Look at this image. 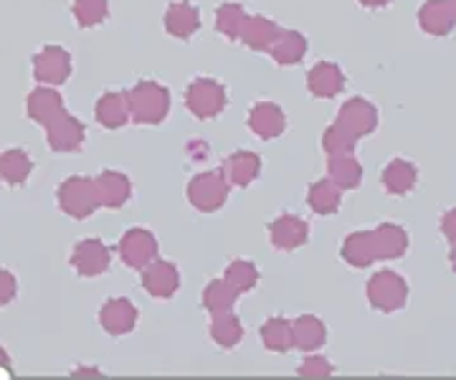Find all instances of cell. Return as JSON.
<instances>
[{"label":"cell","mask_w":456,"mask_h":380,"mask_svg":"<svg viewBox=\"0 0 456 380\" xmlns=\"http://www.w3.org/2000/svg\"><path fill=\"white\" fill-rule=\"evenodd\" d=\"M33 67H36V77H38V79L59 84L66 82V77H69V71H71V61H69V53H66L64 49L49 46V49H44L36 56Z\"/></svg>","instance_id":"cell-4"},{"label":"cell","mask_w":456,"mask_h":380,"mask_svg":"<svg viewBox=\"0 0 456 380\" xmlns=\"http://www.w3.org/2000/svg\"><path fill=\"white\" fill-rule=\"evenodd\" d=\"M373 236V247L375 254L378 256H383V259H395V256H401L408 247V236L406 231L401 229V226H380L378 231L370 233Z\"/></svg>","instance_id":"cell-6"},{"label":"cell","mask_w":456,"mask_h":380,"mask_svg":"<svg viewBox=\"0 0 456 380\" xmlns=\"http://www.w3.org/2000/svg\"><path fill=\"white\" fill-rule=\"evenodd\" d=\"M244 20V11L239 5H224V8H218V31L226 34L228 38H236V36L241 34Z\"/></svg>","instance_id":"cell-14"},{"label":"cell","mask_w":456,"mask_h":380,"mask_svg":"<svg viewBox=\"0 0 456 380\" xmlns=\"http://www.w3.org/2000/svg\"><path fill=\"white\" fill-rule=\"evenodd\" d=\"M441 229H444V233H446V239H452V241L456 244V208L454 211H449V214H444Z\"/></svg>","instance_id":"cell-16"},{"label":"cell","mask_w":456,"mask_h":380,"mask_svg":"<svg viewBox=\"0 0 456 380\" xmlns=\"http://www.w3.org/2000/svg\"><path fill=\"white\" fill-rule=\"evenodd\" d=\"M74 16L84 28L97 26L107 18V0H74Z\"/></svg>","instance_id":"cell-13"},{"label":"cell","mask_w":456,"mask_h":380,"mask_svg":"<svg viewBox=\"0 0 456 380\" xmlns=\"http://www.w3.org/2000/svg\"><path fill=\"white\" fill-rule=\"evenodd\" d=\"M167 31L178 38H191L198 28V11L191 3H173L167 8V18H165Z\"/></svg>","instance_id":"cell-7"},{"label":"cell","mask_w":456,"mask_h":380,"mask_svg":"<svg viewBox=\"0 0 456 380\" xmlns=\"http://www.w3.org/2000/svg\"><path fill=\"white\" fill-rule=\"evenodd\" d=\"M224 101H226V94H224V89L216 82H203L200 79V82L191 86V104L196 107L198 112H213Z\"/></svg>","instance_id":"cell-11"},{"label":"cell","mask_w":456,"mask_h":380,"mask_svg":"<svg viewBox=\"0 0 456 380\" xmlns=\"http://www.w3.org/2000/svg\"><path fill=\"white\" fill-rule=\"evenodd\" d=\"M419 26L431 36L452 34L456 28V11L452 0H426L419 11Z\"/></svg>","instance_id":"cell-2"},{"label":"cell","mask_w":456,"mask_h":380,"mask_svg":"<svg viewBox=\"0 0 456 380\" xmlns=\"http://www.w3.org/2000/svg\"><path fill=\"white\" fill-rule=\"evenodd\" d=\"M307 51V41L297 31H287V34H279V38L272 44V53L279 64H297Z\"/></svg>","instance_id":"cell-10"},{"label":"cell","mask_w":456,"mask_h":380,"mask_svg":"<svg viewBox=\"0 0 456 380\" xmlns=\"http://www.w3.org/2000/svg\"><path fill=\"white\" fill-rule=\"evenodd\" d=\"M239 36L251 49H269L279 38V28L272 20H264V18H246Z\"/></svg>","instance_id":"cell-8"},{"label":"cell","mask_w":456,"mask_h":380,"mask_svg":"<svg viewBox=\"0 0 456 380\" xmlns=\"http://www.w3.org/2000/svg\"><path fill=\"white\" fill-rule=\"evenodd\" d=\"M332 175L335 181L345 185V188H355L360 182V166L353 160V158H342L332 166Z\"/></svg>","instance_id":"cell-15"},{"label":"cell","mask_w":456,"mask_h":380,"mask_svg":"<svg viewBox=\"0 0 456 380\" xmlns=\"http://www.w3.org/2000/svg\"><path fill=\"white\" fill-rule=\"evenodd\" d=\"M342 256L353 266H368L375 259L373 236L370 233H353L342 248Z\"/></svg>","instance_id":"cell-12"},{"label":"cell","mask_w":456,"mask_h":380,"mask_svg":"<svg viewBox=\"0 0 456 380\" xmlns=\"http://www.w3.org/2000/svg\"><path fill=\"white\" fill-rule=\"evenodd\" d=\"M340 125L347 133L355 134V137L358 134H368L373 133L375 125H378V112H375V107L370 101L350 100L340 109Z\"/></svg>","instance_id":"cell-3"},{"label":"cell","mask_w":456,"mask_h":380,"mask_svg":"<svg viewBox=\"0 0 456 380\" xmlns=\"http://www.w3.org/2000/svg\"><path fill=\"white\" fill-rule=\"evenodd\" d=\"M345 86V74L338 64L322 61L310 71V89L317 97H335Z\"/></svg>","instance_id":"cell-5"},{"label":"cell","mask_w":456,"mask_h":380,"mask_svg":"<svg viewBox=\"0 0 456 380\" xmlns=\"http://www.w3.org/2000/svg\"><path fill=\"white\" fill-rule=\"evenodd\" d=\"M452 5H454V11H456V0H452Z\"/></svg>","instance_id":"cell-19"},{"label":"cell","mask_w":456,"mask_h":380,"mask_svg":"<svg viewBox=\"0 0 456 380\" xmlns=\"http://www.w3.org/2000/svg\"><path fill=\"white\" fill-rule=\"evenodd\" d=\"M368 295L373 302L375 310H383V312H393V310H401L406 304L408 287L406 281L401 279L398 274L393 271H380L375 274V279L368 287Z\"/></svg>","instance_id":"cell-1"},{"label":"cell","mask_w":456,"mask_h":380,"mask_svg":"<svg viewBox=\"0 0 456 380\" xmlns=\"http://www.w3.org/2000/svg\"><path fill=\"white\" fill-rule=\"evenodd\" d=\"M365 8H383V5H388L391 0H360Z\"/></svg>","instance_id":"cell-17"},{"label":"cell","mask_w":456,"mask_h":380,"mask_svg":"<svg viewBox=\"0 0 456 380\" xmlns=\"http://www.w3.org/2000/svg\"><path fill=\"white\" fill-rule=\"evenodd\" d=\"M452 266L456 269V247H454V251H452Z\"/></svg>","instance_id":"cell-18"},{"label":"cell","mask_w":456,"mask_h":380,"mask_svg":"<svg viewBox=\"0 0 456 380\" xmlns=\"http://www.w3.org/2000/svg\"><path fill=\"white\" fill-rule=\"evenodd\" d=\"M383 185L391 193H408L416 185V167L406 160H393L391 166L383 170Z\"/></svg>","instance_id":"cell-9"}]
</instances>
